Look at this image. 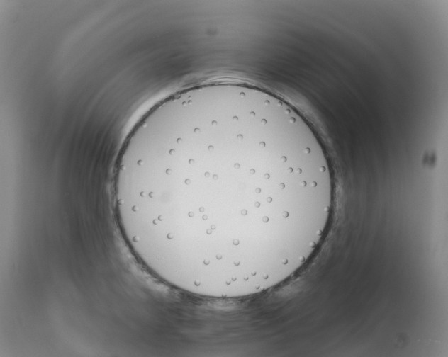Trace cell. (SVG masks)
Masks as SVG:
<instances>
[{"label":"cell","instance_id":"obj_1","mask_svg":"<svg viewBox=\"0 0 448 357\" xmlns=\"http://www.w3.org/2000/svg\"><path fill=\"white\" fill-rule=\"evenodd\" d=\"M120 183L165 273L237 281L291 263L309 174L279 98L216 82L142 118Z\"/></svg>","mask_w":448,"mask_h":357}]
</instances>
